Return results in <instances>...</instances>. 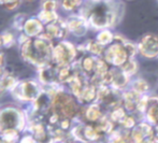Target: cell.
<instances>
[{
    "label": "cell",
    "mask_w": 158,
    "mask_h": 143,
    "mask_svg": "<svg viewBox=\"0 0 158 143\" xmlns=\"http://www.w3.org/2000/svg\"><path fill=\"white\" fill-rule=\"evenodd\" d=\"M115 143H124V142H123V141H121V140H118V141H116Z\"/></svg>",
    "instance_id": "21"
},
{
    "label": "cell",
    "mask_w": 158,
    "mask_h": 143,
    "mask_svg": "<svg viewBox=\"0 0 158 143\" xmlns=\"http://www.w3.org/2000/svg\"><path fill=\"white\" fill-rule=\"evenodd\" d=\"M135 89L138 93H144V91L148 89V84L145 81H137L135 83Z\"/></svg>",
    "instance_id": "7"
},
{
    "label": "cell",
    "mask_w": 158,
    "mask_h": 143,
    "mask_svg": "<svg viewBox=\"0 0 158 143\" xmlns=\"http://www.w3.org/2000/svg\"><path fill=\"white\" fill-rule=\"evenodd\" d=\"M140 51L144 56L154 57L158 55V38L155 36H146L140 43Z\"/></svg>",
    "instance_id": "1"
},
{
    "label": "cell",
    "mask_w": 158,
    "mask_h": 143,
    "mask_svg": "<svg viewBox=\"0 0 158 143\" xmlns=\"http://www.w3.org/2000/svg\"><path fill=\"white\" fill-rule=\"evenodd\" d=\"M1 61H2V58H1V56H0V64H1Z\"/></svg>",
    "instance_id": "22"
},
{
    "label": "cell",
    "mask_w": 158,
    "mask_h": 143,
    "mask_svg": "<svg viewBox=\"0 0 158 143\" xmlns=\"http://www.w3.org/2000/svg\"><path fill=\"white\" fill-rule=\"evenodd\" d=\"M106 58L109 61H112L114 65H122L126 60V53L121 46L114 45L109 50Z\"/></svg>",
    "instance_id": "2"
},
{
    "label": "cell",
    "mask_w": 158,
    "mask_h": 143,
    "mask_svg": "<svg viewBox=\"0 0 158 143\" xmlns=\"http://www.w3.org/2000/svg\"><path fill=\"white\" fill-rule=\"evenodd\" d=\"M123 115H124V112L122 110H117L115 113H113V117H114L115 120H118V118H121Z\"/></svg>",
    "instance_id": "16"
},
{
    "label": "cell",
    "mask_w": 158,
    "mask_h": 143,
    "mask_svg": "<svg viewBox=\"0 0 158 143\" xmlns=\"http://www.w3.org/2000/svg\"><path fill=\"white\" fill-rule=\"evenodd\" d=\"M133 136H135V140H137L138 142H141V139H142V135L140 132H138V131H135V133H133Z\"/></svg>",
    "instance_id": "18"
},
{
    "label": "cell",
    "mask_w": 158,
    "mask_h": 143,
    "mask_svg": "<svg viewBox=\"0 0 158 143\" xmlns=\"http://www.w3.org/2000/svg\"><path fill=\"white\" fill-rule=\"evenodd\" d=\"M106 65H104L102 61H99L97 64V70H98V72H99V73H104V72H106Z\"/></svg>",
    "instance_id": "14"
},
{
    "label": "cell",
    "mask_w": 158,
    "mask_h": 143,
    "mask_svg": "<svg viewBox=\"0 0 158 143\" xmlns=\"http://www.w3.org/2000/svg\"><path fill=\"white\" fill-rule=\"evenodd\" d=\"M111 39H112V36H111V33L109 32V31H103V32L100 33L99 37H98L99 42H101V43H103V44L110 42Z\"/></svg>",
    "instance_id": "6"
},
{
    "label": "cell",
    "mask_w": 158,
    "mask_h": 143,
    "mask_svg": "<svg viewBox=\"0 0 158 143\" xmlns=\"http://www.w3.org/2000/svg\"><path fill=\"white\" fill-rule=\"evenodd\" d=\"M1 74H2V71H1V70H0V77H1Z\"/></svg>",
    "instance_id": "23"
},
{
    "label": "cell",
    "mask_w": 158,
    "mask_h": 143,
    "mask_svg": "<svg viewBox=\"0 0 158 143\" xmlns=\"http://www.w3.org/2000/svg\"><path fill=\"white\" fill-rule=\"evenodd\" d=\"M95 96V91L93 88H88L85 90V93H84V98H85L86 100H90L93 99Z\"/></svg>",
    "instance_id": "12"
},
{
    "label": "cell",
    "mask_w": 158,
    "mask_h": 143,
    "mask_svg": "<svg viewBox=\"0 0 158 143\" xmlns=\"http://www.w3.org/2000/svg\"><path fill=\"white\" fill-rule=\"evenodd\" d=\"M25 30L28 35H35L41 30V24L40 22L35 21V19H31L28 21L25 25Z\"/></svg>",
    "instance_id": "3"
},
{
    "label": "cell",
    "mask_w": 158,
    "mask_h": 143,
    "mask_svg": "<svg viewBox=\"0 0 158 143\" xmlns=\"http://www.w3.org/2000/svg\"><path fill=\"white\" fill-rule=\"evenodd\" d=\"M84 67H85L86 70H90L93 67V60L90 59V58H86V59L84 60Z\"/></svg>",
    "instance_id": "15"
},
{
    "label": "cell",
    "mask_w": 158,
    "mask_h": 143,
    "mask_svg": "<svg viewBox=\"0 0 158 143\" xmlns=\"http://www.w3.org/2000/svg\"><path fill=\"white\" fill-rule=\"evenodd\" d=\"M92 50H93V52L94 53H97V54H99L100 52H101V48H100L99 45H93V48H92Z\"/></svg>",
    "instance_id": "17"
},
{
    "label": "cell",
    "mask_w": 158,
    "mask_h": 143,
    "mask_svg": "<svg viewBox=\"0 0 158 143\" xmlns=\"http://www.w3.org/2000/svg\"><path fill=\"white\" fill-rule=\"evenodd\" d=\"M125 125L127 127H131L133 125V120H132V118H130V117L127 118L126 122H125Z\"/></svg>",
    "instance_id": "19"
},
{
    "label": "cell",
    "mask_w": 158,
    "mask_h": 143,
    "mask_svg": "<svg viewBox=\"0 0 158 143\" xmlns=\"http://www.w3.org/2000/svg\"><path fill=\"white\" fill-rule=\"evenodd\" d=\"M56 17V15L54 14V12H50V11H43V12L40 14V19L44 22H48L52 21Z\"/></svg>",
    "instance_id": "5"
},
{
    "label": "cell",
    "mask_w": 158,
    "mask_h": 143,
    "mask_svg": "<svg viewBox=\"0 0 158 143\" xmlns=\"http://www.w3.org/2000/svg\"><path fill=\"white\" fill-rule=\"evenodd\" d=\"M79 3H80V0H64V6L66 9H72Z\"/></svg>",
    "instance_id": "9"
},
{
    "label": "cell",
    "mask_w": 158,
    "mask_h": 143,
    "mask_svg": "<svg viewBox=\"0 0 158 143\" xmlns=\"http://www.w3.org/2000/svg\"><path fill=\"white\" fill-rule=\"evenodd\" d=\"M0 42H1V38H0Z\"/></svg>",
    "instance_id": "24"
},
{
    "label": "cell",
    "mask_w": 158,
    "mask_h": 143,
    "mask_svg": "<svg viewBox=\"0 0 158 143\" xmlns=\"http://www.w3.org/2000/svg\"><path fill=\"white\" fill-rule=\"evenodd\" d=\"M99 110H98V108L97 107H92V108H89L88 109V111H87V116H88V118H90V120H96V118L99 116Z\"/></svg>",
    "instance_id": "8"
},
{
    "label": "cell",
    "mask_w": 158,
    "mask_h": 143,
    "mask_svg": "<svg viewBox=\"0 0 158 143\" xmlns=\"http://www.w3.org/2000/svg\"><path fill=\"white\" fill-rule=\"evenodd\" d=\"M4 2H6V3H10V2H14L16 1V0H3Z\"/></svg>",
    "instance_id": "20"
},
{
    "label": "cell",
    "mask_w": 158,
    "mask_h": 143,
    "mask_svg": "<svg viewBox=\"0 0 158 143\" xmlns=\"http://www.w3.org/2000/svg\"><path fill=\"white\" fill-rule=\"evenodd\" d=\"M23 87L25 88V89H23V93L25 94L26 97H27V98L35 97V94H37V88H35V86L33 85V84L26 83Z\"/></svg>",
    "instance_id": "4"
},
{
    "label": "cell",
    "mask_w": 158,
    "mask_h": 143,
    "mask_svg": "<svg viewBox=\"0 0 158 143\" xmlns=\"http://www.w3.org/2000/svg\"><path fill=\"white\" fill-rule=\"evenodd\" d=\"M124 71L127 73H133L135 71V62H128V64L125 65V67H124Z\"/></svg>",
    "instance_id": "10"
},
{
    "label": "cell",
    "mask_w": 158,
    "mask_h": 143,
    "mask_svg": "<svg viewBox=\"0 0 158 143\" xmlns=\"http://www.w3.org/2000/svg\"><path fill=\"white\" fill-rule=\"evenodd\" d=\"M48 35H50V36L55 37V36L58 35L59 30H58V28H57V27H55V26L52 25V26H48Z\"/></svg>",
    "instance_id": "13"
},
{
    "label": "cell",
    "mask_w": 158,
    "mask_h": 143,
    "mask_svg": "<svg viewBox=\"0 0 158 143\" xmlns=\"http://www.w3.org/2000/svg\"><path fill=\"white\" fill-rule=\"evenodd\" d=\"M44 10L45 11H50V12H53L55 9V2L53 0H48V1L44 3Z\"/></svg>",
    "instance_id": "11"
}]
</instances>
